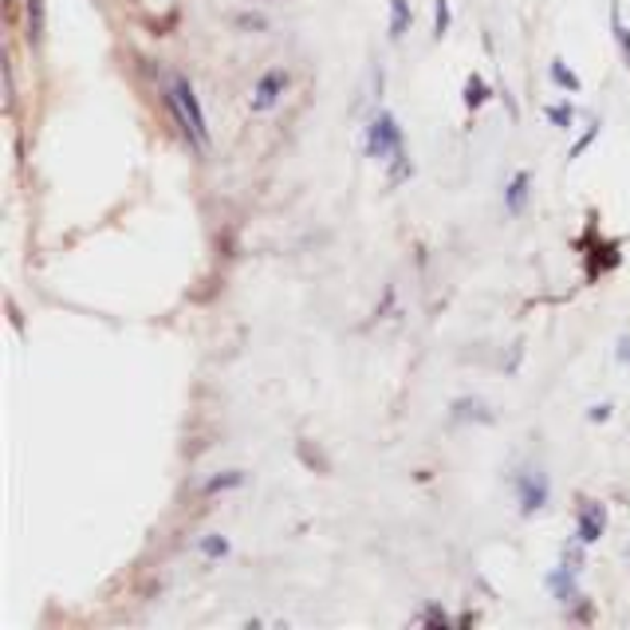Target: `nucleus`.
<instances>
[{"mask_svg":"<svg viewBox=\"0 0 630 630\" xmlns=\"http://www.w3.org/2000/svg\"><path fill=\"white\" fill-rule=\"evenodd\" d=\"M170 107H174L177 123H182L189 143H194L197 150H209L206 111H201V99H197V91L189 87V79H182V75H174V83H170Z\"/></svg>","mask_w":630,"mask_h":630,"instance_id":"obj_1","label":"nucleus"},{"mask_svg":"<svg viewBox=\"0 0 630 630\" xmlns=\"http://www.w3.org/2000/svg\"><path fill=\"white\" fill-rule=\"evenodd\" d=\"M367 155H371L374 162H394V158L406 155L403 126H398V119H394L391 111H379L371 119V126H367Z\"/></svg>","mask_w":630,"mask_h":630,"instance_id":"obj_2","label":"nucleus"},{"mask_svg":"<svg viewBox=\"0 0 630 630\" xmlns=\"http://www.w3.org/2000/svg\"><path fill=\"white\" fill-rule=\"evenodd\" d=\"M284 91H288V72H280V67H272V72H264L257 79V87H252V99H248V107L257 114L272 111V107L284 99Z\"/></svg>","mask_w":630,"mask_h":630,"instance_id":"obj_3","label":"nucleus"},{"mask_svg":"<svg viewBox=\"0 0 630 630\" xmlns=\"http://www.w3.org/2000/svg\"><path fill=\"white\" fill-rule=\"evenodd\" d=\"M517 493H520V512L532 517L540 508L548 505V477L540 473V469H528V473L517 477Z\"/></svg>","mask_w":630,"mask_h":630,"instance_id":"obj_4","label":"nucleus"},{"mask_svg":"<svg viewBox=\"0 0 630 630\" xmlns=\"http://www.w3.org/2000/svg\"><path fill=\"white\" fill-rule=\"evenodd\" d=\"M603 528H607V505H603V501H588V505L579 508L576 540L588 548V544H595V540L603 536Z\"/></svg>","mask_w":630,"mask_h":630,"instance_id":"obj_5","label":"nucleus"},{"mask_svg":"<svg viewBox=\"0 0 630 630\" xmlns=\"http://www.w3.org/2000/svg\"><path fill=\"white\" fill-rule=\"evenodd\" d=\"M576 576H579V568H571V564H564V568H559L556 576L548 579V583H552V591H556V600H559V603H576V600H579Z\"/></svg>","mask_w":630,"mask_h":630,"instance_id":"obj_6","label":"nucleus"},{"mask_svg":"<svg viewBox=\"0 0 630 630\" xmlns=\"http://www.w3.org/2000/svg\"><path fill=\"white\" fill-rule=\"evenodd\" d=\"M528 186H532V177H528V170H520L512 182H508V189H505V209L508 213H520L524 209V201H528Z\"/></svg>","mask_w":630,"mask_h":630,"instance_id":"obj_7","label":"nucleus"},{"mask_svg":"<svg viewBox=\"0 0 630 630\" xmlns=\"http://www.w3.org/2000/svg\"><path fill=\"white\" fill-rule=\"evenodd\" d=\"M410 28V0H391V40H403Z\"/></svg>","mask_w":630,"mask_h":630,"instance_id":"obj_8","label":"nucleus"},{"mask_svg":"<svg viewBox=\"0 0 630 630\" xmlns=\"http://www.w3.org/2000/svg\"><path fill=\"white\" fill-rule=\"evenodd\" d=\"M489 95H493V91H489V83L481 79V75H469V79H466V107H469V111L485 107Z\"/></svg>","mask_w":630,"mask_h":630,"instance_id":"obj_9","label":"nucleus"},{"mask_svg":"<svg viewBox=\"0 0 630 630\" xmlns=\"http://www.w3.org/2000/svg\"><path fill=\"white\" fill-rule=\"evenodd\" d=\"M28 9V40L40 44L44 40V0H24Z\"/></svg>","mask_w":630,"mask_h":630,"instance_id":"obj_10","label":"nucleus"},{"mask_svg":"<svg viewBox=\"0 0 630 630\" xmlns=\"http://www.w3.org/2000/svg\"><path fill=\"white\" fill-rule=\"evenodd\" d=\"M454 418H481V422H493V413L485 410V403H469V398L454 403Z\"/></svg>","mask_w":630,"mask_h":630,"instance_id":"obj_11","label":"nucleus"},{"mask_svg":"<svg viewBox=\"0 0 630 630\" xmlns=\"http://www.w3.org/2000/svg\"><path fill=\"white\" fill-rule=\"evenodd\" d=\"M197 548H201V556H206V559H221V556H228V540L213 532V536H201V544H197Z\"/></svg>","mask_w":630,"mask_h":630,"instance_id":"obj_12","label":"nucleus"},{"mask_svg":"<svg viewBox=\"0 0 630 630\" xmlns=\"http://www.w3.org/2000/svg\"><path fill=\"white\" fill-rule=\"evenodd\" d=\"M552 79H556L559 87H568V91H579V87H583L579 75L571 72V67H564V60H552Z\"/></svg>","mask_w":630,"mask_h":630,"instance_id":"obj_13","label":"nucleus"},{"mask_svg":"<svg viewBox=\"0 0 630 630\" xmlns=\"http://www.w3.org/2000/svg\"><path fill=\"white\" fill-rule=\"evenodd\" d=\"M610 28H615V40H619V52H622V60H627V67H630V28L622 24V16L619 12H610Z\"/></svg>","mask_w":630,"mask_h":630,"instance_id":"obj_14","label":"nucleus"},{"mask_svg":"<svg viewBox=\"0 0 630 630\" xmlns=\"http://www.w3.org/2000/svg\"><path fill=\"white\" fill-rule=\"evenodd\" d=\"M240 481H245V473L233 469V473H225V477H213V481L206 485V493H225V489H237Z\"/></svg>","mask_w":630,"mask_h":630,"instance_id":"obj_15","label":"nucleus"},{"mask_svg":"<svg viewBox=\"0 0 630 630\" xmlns=\"http://www.w3.org/2000/svg\"><path fill=\"white\" fill-rule=\"evenodd\" d=\"M548 119L559 126V131H571V123H576V111H571L568 103H556V107H548Z\"/></svg>","mask_w":630,"mask_h":630,"instance_id":"obj_16","label":"nucleus"},{"mask_svg":"<svg viewBox=\"0 0 630 630\" xmlns=\"http://www.w3.org/2000/svg\"><path fill=\"white\" fill-rule=\"evenodd\" d=\"M449 32V0H434V36L442 40Z\"/></svg>","mask_w":630,"mask_h":630,"instance_id":"obj_17","label":"nucleus"},{"mask_svg":"<svg viewBox=\"0 0 630 630\" xmlns=\"http://www.w3.org/2000/svg\"><path fill=\"white\" fill-rule=\"evenodd\" d=\"M595 135H600V123H595V126H591V131H588V135L579 138V143H576V150H571V158H579V155H583V150H588V146H591V138H595Z\"/></svg>","mask_w":630,"mask_h":630,"instance_id":"obj_18","label":"nucleus"},{"mask_svg":"<svg viewBox=\"0 0 630 630\" xmlns=\"http://www.w3.org/2000/svg\"><path fill=\"white\" fill-rule=\"evenodd\" d=\"M588 418H591V422H607V418H610V406H595V410H591Z\"/></svg>","mask_w":630,"mask_h":630,"instance_id":"obj_19","label":"nucleus"},{"mask_svg":"<svg viewBox=\"0 0 630 630\" xmlns=\"http://www.w3.org/2000/svg\"><path fill=\"white\" fill-rule=\"evenodd\" d=\"M425 622H445V610H425Z\"/></svg>","mask_w":630,"mask_h":630,"instance_id":"obj_20","label":"nucleus"},{"mask_svg":"<svg viewBox=\"0 0 630 630\" xmlns=\"http://www.w3.org/2000/svg\"><path fill=\"white\" fill-rule=\"evenodd\" d=\"M619 359H622V362H630V339H622V347H619Z\"/></svg>","mask_w":630,"mask_h":630,"instance_id":"obj_21","label":"nucleus"}]
</instances>
